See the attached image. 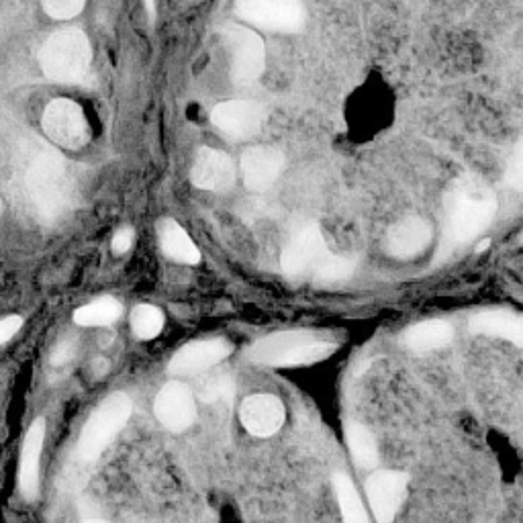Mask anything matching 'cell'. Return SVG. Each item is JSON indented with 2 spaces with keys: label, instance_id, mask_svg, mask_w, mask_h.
Segmentation results:
<instances>
[{
  "label": "cell",
  "instance_id": "e0dca14e",
  "mask_svg": "<svg viewBox=\"0 0 523 523\" xmlns=\"http://www.w3.org/2000/svg\"><path fill=\"white\" fill-rule=\"evenodd\" d=\"M432 242V227L419 217H407L399 221L387 237V250L399 260L419 256Z\"/></svg>",
  "mask_w": 523,
  "mask_h": 523
},
{
  "label": "cell",
  "instance_id": "277c9868",
  "mask_svg": "<svg viewBox=\"0 0 523 523\" xmlns=\"http://www.w3.org/2000/svg\"><path fill=\"white\" fill-rule=\"evenodd\" d=\"M90 41L80 29H62L45 41L39 54L43 74L54 82H80L90 68Z\"/></svg>",
  "mask_w": 523,
  "mask_h": 523
},
{
  "label": "cell",
  "instance_id": "5bb4252c",
  "mask_svg": "<svg viewBox=\"0 0 523 523\" xmlns=\"http://www.w3.org/2000/svg\"><path fill=\"white\" fill-rule=\"evenodd\" d=\"M231 354V344L225 340H207V342H195L180 348L174 358L170 360L168 370L176 376L186 374H199L209 370L211 366L219 364Z\"/></svg>",
  "mask_w": 523,
  "mask_h": 523
},
{
  "label": "cell",
  "instance_id": "d4e9b609",
  "mask_svg": "<svg viewBox=\"0 0 523 523\" xmlns=\"http://www.w3.org/2000/svg\"><path fill=\"white\" fill-rule=\"evenodd\" d=\"M131 329L139 340H154L164 329V313L154 305H137L131 313Z\"/></svg>",
  "mask_w": 523,
  "mask_h": 523
},
{
  "label": "cell",
  "instance_id": "f546056e",
  "mask_svg": "<svg viewBox=\"0 0 523 523\" xmlns=\"http://www.w3.org/2000/svg\"><path fill=\"white\" fill-rule=\"evenodd\" d=\"M133 237H135V233H133L131 227L119 229V231L115 233V237H113V252H115L117 256L125 254V252L131 248V244H133Z\"/></svg>",
  "mask_w": 523,
  "mask_h": 523
},
{
  "label": "cell",
  "instance_id": "ac0fdd59",
  "mask_svg": "<svg viewBox=\"0 0 523 523\" xmlns=\"http://www.w3.org/2000/svg\"><path fill=\"white\" fill-rule=\"evenodd\" d=\"M43 438H45V421L35 419L25 436V444L21 452V468H19V483L25 501H35L39 493V458H41Z\"/></svg>",
  "mask_w": 523,
  "mask_h": 523
},
{
  "label": "cell",
  "instance_id": "836d02e7",
  "mask_svg": "<svg viewBox=\"0 0 523 523\" xmlns=\"http://www.w3.org/2000/svg\"><path fill=\"white\" fill-rule=\"evenodd\" d=\"M84 523H107V521H103V519H86Z\"/></svg>",
  "mask_w": 523,
  "mask_h": 523
},
{
  "label": "cell",
  "instance_id": "9c48e42d",
  "mask_svg": "<svg viewBox=\"0 0 523 523\" xmlns=\"http://www.w3.org/2000/svg\"><path fill=\"white\" fill-rule=\"evenodd\" d=\"M329 256L325 237L319 225L311 223L291 237L280 258V266L287 276H301L315 270Z\"/></svg>",
  "mask_w": 523,
  "mask_h": 523
},
{
  "label": "cell",
  "instance_id": "ffe728a7",
  "mask_svg": "<svg viewBox=\"0 0 523 523\" xmlns=\"http://www.w3.org/2000/svg\"><path fill=\"white\" fill-rule=\"evenodd\" d=\"M452 338H454V329L450 323L432 319L413 325L405 334V344L415 352H430L448 346Z\"/></svg>",
  "mask_w": 523,
  "mask_h": 523
},
{
  "label": "cell",
  "instance_id": "8992f818",
  "mask_svg": "<svg viewBox=\"0 0 523 523\" xmlns=\"http://www.w3.org/2000/svg\"><path fill=\"white\" fill-rule=\"evenodd\" d=\"M235 15L268 31L297 33L305 25L301 0H237Z\"/></svg>",
  "mask_w": 523,
  "mask_h": 523
},
{
  "label": "cell",
  "instance_id": "cb8c5ba5",
  "mask_svg": "<svg viewBox=\"0 0 523 523\" xmlns=\"http://www.w3.org/2000/svg\"><path fill=\"white\" fill-rule=\"evenodd\" d=\"M348 446L358 466L372 468L378 462V448L376 440L368 427L362 423H350L348 425Z\"/></svg>",
  "mask_w": 523,
  "mask_h": 523
},
{
  "label": "cell",
  "instance_id": "f1b7e54d",
  "mask_svg": "<svg viewBox=\"0 0 523 523\" xmlns=\"http://www.w3.org/2000/svg\"><path fill=\"white\" fill-rule=\"evenodd\" d=\"M21 327H23V319L19 315L0 319V344H7L9 340H13Z\"/></svg>",
  "mask_w": 523,
  "mask_h": 523
},
{
  "label": "cell",
  "instance_id": "1f68e13d",
  "mask_svg": "<svg viewBox=\"0 0 523 523\" xmlns=\"http://www.w3.org/2000/svg\"><path fill=\"white\" fill-rule=\"evenodd\" d=\"M146 9L150 15V21H156V0H146Z\"/></svg>",
  "mask_w": 523,
  "mask_h": 523
},
{
  "label": "cell",
  "instance_id": "d6a6232c",
  "mask_svg": "<svg viewBox=\"0 0 523 523\" xmlns=\"http://www.w3.org/2000/svg\"><path fill=\"white\" fill-rule=\"evenodd\" d=\"M489 246H491V240H485V242H481V244H479L477 252H479V254H483V252H485Z\"/></svg>",
  "mask_w": 523,
  "mask_h": 523
},
{
  "label": "cell",
  "instance_id": "83f0119b",
  "mask_svg": "<svg viewBox=\"0 0 523 523\" xmlns=\"http://www.w3.org/2000/svg\"><path fill=\"white\" fill-rule=\"evenodd\" d=\"M507 182L513 188L523 190V139L517 144L513 158H511V164L507 168Z\"/></svg>",
  "mask_w": 523,
  "mask_h": 523
},
{
  "label": "cell",
  "instance_id": "4316f807",
  "mask_svg": "<svg viewBox=\"0 0 523 523\" xmlns=\"http://www.w3.org/2000/svg\"><path fill=\"white\" fill-rule=\"evenodd\" d=\"M86 0H43V9L52 19L68 21L82 13Z\"/></svg>",
  "mask_w": 523,
  "mask_h": 523
},
{
  "label": "cell",
  "instance_id": "7c38bea8",
  "mask_svg": "<svg viewBox=\"0 0 523 523\" xmlns=\"http://www.w3.org/2000/svg\"><path fill=\"white\" fill-rule=\"evenodd\" d=\"M154 413L170 432H184L197 419L193 391L182 383H168L156 397Z\"/></svg>",
  "mask_w": 523,
  "mask_h": 523
},
{
  "label": "cell",
  "instance_id": "d6986e66",
  "mask_svg": "<svg viewBox=\"0 0 523 523\" xmlns=\"http://www.w3.org/2000/svg\"><path fill=\"white\" fill-rule=\"evenodd\" d=\"M470 329L474 334L503 338L523 348V317L519 315L507 311H485L470 319Z\"/></svg>",
  "mask_w": 523,
  "mask_h": 523
},
{
  "label": "cell",
  "instance_id": "2e32d148",
  "mask_svg": "<svg viewBox=\"0 0 523 523\" xmlns=\"http://www.w3.org/2000/svg\"><path fill=\"white\" fill-rule=\"evenodd\" d=\"M284 168V156L276 148L256 146L242 156V174L250 190H266L274 184Z\"/></svg>",
  "mask_w": 523,
  "mask_h": 523
},
{
  "label": "cell",
  "instance_id": "44dd1931",
  "mask_svg": "<svg viewBox=\"0 0 523 523\" xmlns=\"http://www.w3.org/2000/svg\"><path fill=\"white\" fill-rule=\"evenodd\" d=\"M160 242L162 250L168 258L182 262V264H199L201 262V252L195 246V242L190 240L188 233L172 219H166L160 227Z\"/></svg>",
  "mask_w": 523,
  "mask_h": 523
},
{
  "label": "cell",
  "instance_id": "e575fe53",
  "mask_svg": "<svg viewBox=\"0 0 523 523\" xmlns=\"http://www.w3.org/2000/svg\"><path fill=\"white\" fill-rule=\"evenodd\" d=\"M0 213H3V203H0Z\"/></svg>",
  "mask_w": 523,
  "mask_h": 523
},
{
  "label": "cell",
  "instance_id": "5b68a950",
  "mask_svg": "<svg viewBox=\"0 0 523 523\" xmlns=\"http://www.w3.org/2000/svg\"><path fill=\"white\" fill-rule=\"evenodd\" d=\"M131 399L125 393H113L90 415L78 440V452L84 460H97L131 417Z\"/></svg>",
  "mask_w": 523,
  "mask_h": 523
},
{
  "label": "cell",
  "instance_id": "8fae6325",
  "mask_svg": "<svg viewBox=\"0 0 523 523\" xmlns=\"http://www.w3.org/2000/svg\"><path fill=\"white\" fill-rule=\"evenodd\" d=\"M266 119V109L254 101H227L213 109V125L233 139L254 137Z\"/></svg>",
  "mask_w": 523,
  "mask_h": 523
},
{
  "label": "cell",
  "instance_id": "7a4b0ae2",
  "mask_svg": "<svg viewBox=\"0 0 523 523\" xmlns=\"http://www.w3.org/2000/svg\"><path fill=\"white\" fill-rule=\"evenodd\" d=\"M25 188L43 221H56L64 215L70 203V184L66 164L56 150L41 146L31 154L25 168Z\"/></svg>",
  "mask_w": 523,
  "mask_h": 523
},
{
  "label": "cell",
  "instance_id": "4fadbf2b",
  "mask_svg": "<svg viewBox=\"0 0 523 523\" xmlns=\"http://www.w3.org/2000/svg\"><path fill=\"white\" fill-rule=\"evenodd\" d=\"M240 417L252 436L270 438L284 423V405L274 395H252L244 399Z\"/></svg>",
  "mask_w": 523,
  "mask_h": 523
},
{
  "label": "cell",
  "instance_id": "3957f363",
  "mask_svg": "<svg viewBox=\"0 0 523 523\" xmlns=\"http://www.w3.org/2000/svg\"><path fill=\"white\" fill-rule=\"evenodd\" d=\"M334 350V344L315 340L309 331H278L258 340L248 350V358L266 366H303L325 360Z\"/></svg>",
  "mask_w": 523,
  "mask_h": 523
},
{
  "label": "cell",
  "instance_id": "6da1fadb",
  "mask_svg": "<svg viewBox=\"0 0 523 523\" xmlns=\"http://www.w3.org/2000/svg\"><path fill=\"white\" fill-rule=\"evenodd\" d=\"M497 215V199L483 184L462 180L448 199L444 242L438 260L481 235Z\"/></svg>",
  "mask_w": 523,
  "mask_h": 523
},
{
  "label": "cell",
  "instance_id": "ba28073f",
  "mask_svg": "<svg viewBox=\"0 0 523 523\" xmlns=\"http://www.w3.org/2000/svg\"><path fill=\"white\" fill-rule=\"evenodd\" d=\"M43 131L54 144L66 150H80L88 144V123L80 105L68 99H56L45 107Z\"/></svg>",
  "mask_w": 523,
  "mask_h": 523
},
{
  "label": "cell",
  "instance_id": "603a6c76",
  "mask_svg": "<svg viewBox=\"0 0 523 523\" xmlns=\"http://www.w3.org/2000/svg\"><path fill=\"white\" fill-rule=\"evenodd\" d=\"M121 317V305L113 297H103L80 307L74 313V321L82 327H103L111 325Z\"/></svg>",
  "mask_w": 523,
  "mask_h": 523
},
{
  "label": "cell",
  "instance_id": "9a60e30c",
  "mask_svg": "<svg viewBox=\"0 0 523 523\" xmlns=\"http://www.w3.org/2000/svg\"><path fill=\"white\" fill-rule=\"evenodd\" d=\"M190 180L201 190L223 193V190H227L235 182V166L227 154L205 148L195 160Z\"/></svg>",
  "mask_w": 523,
  "mask_h": 523
},
{
  "label": "cell",
  "instance_id": "484cf974",
  "mask_svg": "<svg viewBox=\"0 0 523 523\" xmlns=\"http://www.w3.org/2000/svg\"><path fill=\"white\" fill-rule=\"evenodd\" d=\"M356 264L350 258H342V256H327L313 272L315 278L321 282H340L346 280L348 276H352Z\"/></svg>",
  "mask_w": 523,
  "mask_h": 523
},
{
  "label": "cell",
  "instance_id": "4dcf8cb0",
  "mask_svg": "<svg viewBox=\"0 0 523 523\" xmlns=\"http://www.w3.org/2000/svg\"><path fill=\"white\" fill-rule=\"evenodd\" d=\"M72 352H74V344H72V342H62V344L56 348L52 362H54V364H62V362L70 360Z\"/></svg>",
  "mask_w": 523,
  "mask_h": 523
},
{
  "label": "cell",
  "instance_id": "30bf717a",
  "mask_svg": "<svg viewBox=\"0 0 523 523\" xmlns=\"http://www.w3.org/2000/svg\"><path fill=\"white\" fill-rule=\"evenodd\" d=\"M407 483V474L393 470H378L366 481L368 501L378 523H393L405 501Z\"/></svg>",
  "mask_w": 523,
  "mask_h": 523
},
{
  "label": "cell",
  "instance_id": "d590c367",
  "mask_svg": "<svg viewBox=\"0 0 523 523\" xmlns=\"http://www.w3.org/2000/svg\"><path fill=\"white\" fill-rule=\"evenodd\" d=\"M521 244H523V237H521Z\"/></svg>",
  "mask_w": 523,
  "mask_h": 523
},
{
  "label": "cell",
  "instance_id": "52a82bcc",
  "mask_svg": "<svg viewBox=\"0 0 523 523\" xmlns=\"http://www.w3.org/2000/svg\"><path fill=\"white\" fill-rule=\"evenodd\" d=\"M223 37L231 52V76L240 86L254 84L266 66V47L264 41L250 29L229 25Z\"/></svg>",
  "mask_w": 523,
  "mask_h": 523
},
{
  "label": "cell",
  "instance_id": "7402d4cb",
  "mask_svg": "<svg viewBox=\"0 0 523 523\" xmlns=\"http://www.w3.org/2000/svg\"><path fill=\"white\" fill-rule=\"evenodd\" d=\"M334 489L338 495L340 511L344 517V523H368V515L364 511V505L358 497V491L354 483L350 481L348 474L336 472L334 474Z\"/></svg>",
  "mask_w": 523,
  "mask_h": 523
}]
</instances>
